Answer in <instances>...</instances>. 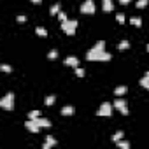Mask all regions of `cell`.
Wrapping results in <instances>:
<instances>
[{"mask_svg": "<svg viewBox=\"0 0 149 149\" xmlns=\"http://www.w3.org/2000/svg\"><path fill=\"white\" fill-rule=\"evenodd\" d=\"M47 58H49V60H56V58H58V51H56V49L49 51V53H47Z\"/></svg>", "mask_w": 149, "mask_h": 149, "instance_id": "cb8c5ba5", "label": "cell"}, {"mask_svg": "<svg viewBox=\"0 0 149 149\" xmlns=\"http://www.w3.org/2000/svg\"><path fill=\"white\" fill-rule=\"evenodd\" d=\"M16 21H18V23H25V21H26V16H18Z\"/></svg>", "mask_w": 149, "mask_h": 149, "instance_id": "f1b7e54d", "label": "cell"}, {"mask_svg": "<svg viewBox=\"0 0 149 149\" xmlns=\"http://www.w3.org/2000/svg\"><path fill=\"white\" fill-rule=\"evenodd\" d=\"M147 4H149V0H137L135 7L137 9H144V7H147Z\"/></svg>", "mask_w": 149, "mask_h": 149, "instance_id": "ac0fdd59", "label": "cell"}, {"mask_svg": "<svg viewBox=\"0 0 149 149\" xmlns=\"http://www.w3.org/2000/svg\"><path fill=\"white\" fill-rule=\"evenodd\" d=\"M33 4H42V0H32Z\"/></svg>", "mask_w": 149, "mask_h": 149, "instance_id": "4dcf8cb0", "label": "cell"}, {"mask_svg": "<svg viewBox=\"0 0 149 149\" xmlns=\"http://www.w3.org/2000/svg\"><path fill=\"white\" fill-rule=\"evenodd\" d=\"M76 76H77V77H84V68L76 67Z\"/></svg>", "mask_w": 149, "mask_h": 149, "instance_id": "4316f807", "label": "cell"}, {"mask_svg": "<svg viewBox=\"0 0 149 149\" xmlns=\"http://www.w3.org/2000/svg\"><path fill=\"white\" fill-rule=\"evenodd\" d=\"M0 70H2V72H13V67L11 65H7V63H4V65H0Z\"/></svg>", "mask_w": 149, "mask_h": 149, "instance_id": "603a6c76", "label": "cell"}, {"mask_svg": "<svg viewBox=\"0 0 149 149\" xmlns=\"http://www.w3.org/2000/svg\"><path fill=\"white\" fill-rule=\"evenodd\" d=\"M112 105H114V107H116V109H118V111H119V112L123 114V116H128V112H130V111H128L126 100H123L121 97H118V98L114 100V104H112Z\"/></svg>", "mask_w": 149, "mask_h": 149, "instance_id": "5b68a950", "label": "cell"}, {"mask_svg": "<svg viewBox=\"0 0 149 149\" xmlns=\"http://www.w3.org/2000/svg\"><path fill=\"white\" fill-rule=\"evenodd\" d=\"M0 107L4 111H13L14 109V93H7L2 100H0Z\"/></svg>", "mask_w": 149, "mask_h": 149, "instance_id": "3957f363", "label": "cell"}, {"mask_svg": "<svg viewBox=\"0 0 149 149\" xmlns=\"http://www.w3.org/2000/svg\"><path fill=\"white\" fill-rule=\"evenodd\" d=\"M58 144V140L53 137V135H46V142L42 144V149H49V147H53V146H56Z\"/></svg>", "mask_w": 149, "mask_h": 149, "instance_id": "9c48e42d", "label": "cell"}, {"mask_svg": "<svg viewBox=\"0 0 149 149\" xmlns=\"http://www.w3.org/2000/svg\"><path fill=\"white\" fill-rule=\"evenodd\" d=\"M95 11H97V7H95L93 0H84L81 4V13L83 14H95Z\"/></svg>", "mask_w": 149, "mask_h": 149, "instance_id": "8992f818", "label": "cell"}, {"mask_svg": "<svg viewBox=\"0 0 149 149\" xmlns=\"http://www.w3.org/2000/svg\"><path fill=\"white\" fill-rule=\"evenodd\" d=\"M60 9H61V4H60V2H56L54 6H51V9H49V14H51V16H58Z\"/></svg>", "mask_w": 149, "mask_h": 149, "instance_id": "4fadbf2b", "label": "cell"}, {"mask_svg": "<svg viewBox=\"0 0 149 149\" xmlns=\"http://www.w3.org/2000/svg\"><path fill=\"white\" fill-rule=\"evenodd\" d=\"M112 109H114V105H112V104H109V102H104V104L98 107V111H97V116H102V118L112 116Z\"/></svg>", "mask_w": 149, "mask_h": 149, "instance_id": "277c9868", "label": "cell"}, {"mask_svg": "<svg viewBox=\"0 0 149 149\" xmlns=\"http://www.w3.org/2000/svg\"><path fill=\"white\" fill-rule=\"evenodd\" d=\"M74 112H76V107H74V105H65V107L61 109V114H63V116H72Z\"/></svg>", "mask_w": 149, "mask_h": 149, "instance_id": "7c38bea8", "label": "cell"}, {"mask_svg": "<svg viewBox=\"0 0 149 149\" xmlns=\"http://www.w3.org/2000/svg\"><path fill=\"white\" fill-rule=\"evenodd\" d=\"M111 58H112L111 53H107V51H97L93 47L86 53V60L88 61H109Z\"/></svg>", "mask_w": 149, "mask_h": 149, "instance_id": "6da1fadb", "label": "cell"}, {"mask_svg": "<svg viewBox=\"0 0 149 149\" xmlns=\"http://www.w3.org/2000/svg\"><path fill=\"white\" fill-rule=\"evenodd\" d=\"M116 144H118L121 149H130V142H128V140H123V139H121V140H118Z\"/></svg>", "mask_w": 149, "mask_h": 149, "instance_id": "ffe728a7", "label": "cell"}, {"mask_svg": "<svg viewBox=\"0 0 149 149\" xmlns=\"http://www.w3.org/2000/svg\"><path fill=\"white\" fill-rule=\"evenodd\" d=\"M123 135H125V133H123L121 130H119V132H116V133L112 135V142H118V140H121V139H123Z\"/></svg>", "mask_w": 149, "mask_h": 149, "instance_id": "7402d4cb", "label": "cell"}, {"mask_svg": "<svg viewBox=\"0 0 149 149\" xmlns=\"http://www.w3.org/2000/svg\"><path fill=\"white\" fill-rule=\"evenodd\" d=\"M130 2H132V0H119V4H121V6H128Z\"/></svg>", "mask_w": 149, "mask_h": 149, "instance_id": "f546056e", "label": "cell"}, {"mask_svg": "<svg viewBox=\"0 0 149 149\" xmlns=\"http://www.w3.org/2000/svg\"><path fill=\"white\" fill-rule=\"evenodd\" d=\"M25 128L30 130V132H33V133H39L40 132V126H39V123L35 119H26L25 121Z\"/></svg>", "mask_w": 149, "mask_h": 149, "instance_id": "52a82bcc", "label": "cell"}, {"mask_svg": "<svg viewBox=\"0 0 149 149\" xmlns=\"http://www.w3.org/2000/svg\"><path fill=\"white\" fill-rule=\"evenodd\" d=\"M140 86L146 88V90H149V77H147V76H144V77L140 79Z\"/></svg>", "mask_w": 149, "mask_h": 149, "instance_id": "44dd1931", "label": "cell"}, {"mask_svg": "<svg viewBox=\"0 0 149 149\" xmlns=\"http://www.w3.org/2000/svg\"><path fill=\"white\" fill-rule=\"evenodd\" d=\"M126 91H128V88H126V86H118V88L114 90V95H116V97H123Z\"/></svg>", "mask_w": 149, "mask_h": 149, "instance_id": "5bb4252c", "label": "cell"}, {"mask_svg": "<svg viewBox=\"0 0 149 149\" xmlns=\"http://www.w3.org/2000/svg\"><path fill=\"white\" fill-rule=\"evenodd\" d=\"M58 19H60V21H61V23H63V21H67V14H65V13H61V11H60V13H58Z\"/></svg>", "mask_w": 149, "mask_h": 149, "instance_id": "83f0119b", "label": "cell"}, {"mask_svg": "<svg viewBox=\"0 0 149 149\" xmlns=\"http://www.w3.org/2000/svg\"><path fill=\"white\" fill-rule=\"evenodd\" d=\"M35 121L39 123V126H40V128H49V126H51V121H49V119H46V118H40V116H39V118H35Z\"/></svg>", "mask_w": 149, "mask_h": 149, "instance_id": "8fae6325", "label": "cell"}, {"mask_svg": "<svg viewBox=\"0 0 149 149\" xmlns=\"http://www.w3.org/2000/svg\"><path fill=\"white\" fill-rule=\"evenodd\" d=\"M35 33H37L39 37H47V30H46L44 26H37V28H35Z\"/></svg>", "mask_w": 149, "mask_h": 149, "instance_id": "2e32d148", "label": "cell"}, {"mask_svg": "<svg viewBox=\"0 0 149 149\" xmlns=\"http://www.w3.org/2000/svg\"><path fill=\"white\" fill-rule=\"evenodd\" d=\"M54 102H56V95H49V97H47V98L44 100V104H46L47 107H49V105H53Z\"/></svg>", "mask_w": 149, "mask_h": 149, "instance_id": "d6986e66", "label": "cell"}, {"mask_svg": "<svg viewBox=\"0 0 149 149\" xmlns=\"http://www.w3.org/2000/svg\"><path fill=\"white\" fill-rule=\"evenodd\" d=\"M146 47H147V51H149V44H147V46H146Z\"/></svg>", "mask_w": 149, "mask_h": 149, "instance_id": "d6a6232c", "label": "cell"}, {"mask_svg": "<svg viewBox=\"0 0 149 149\" xmlns=\"http://www.w3.org/2000/svg\"><path fill=\"white\" fill-rule=\"evenodd\" d=\"M63 63H65L67 67H72V68H76V67L79 65V58H77V56H67Z\"/></svg>", "mask_w": 149, "mask_h": 149, "instance_id": "ba28073f", "label": "cell"}, {"mask_svg": "<svg viewBox=\"0 0 149 149\" xmlns=\"http://www.w3.org/2000/svg\"><path fill=\"white\" fill-rule=\"evenodd\" d=\"M118 49H119V51H126V49H130V42H128V40H121V42L118 44Z\"/></svg>", "mask_w": 149, "mask_h": 149, "instance_id": "e0dca14e", "label": "cell"}, {"mask_svg": "<svg viewBox=\"0 0 149 149\" xmlns=\"http://www.w3.org/2000/svg\"><path fill=\"white\" fill-rule=\"evenodd\" d=\"M144 76H147V77H149V70H147V72H146V74H144Z\"/></svg>", "mask_w": 149, "mask_h": 149, "instance_id": "1f68e13d", "label": "cell"}, {"mask_svg": "<svg viewBox=\"0 0 149 149\" xmlns=\"http://www.w3.org/2000/svg\"><path fill=\"white\" fill-rule=\"evenodd\" d=\"M39 116H40L39 111H30V112H28V119H35V118H39Z\"/></svg>", "mask_w": 149, "mask_h": 149, "instance_id": "d4e9b609", "label": "cell"}, {"mask_svg": "<svg viewBox=\"0 0 149 149\" xmlns=\"http://www.w3.org/2000/svg\"><path fill=\"white\" fill-rule=\"evenodd\" d=\"M130 23H132L133 26H137V28H140V26H142V19H140V18H137V16L130 18Z\"/></svg>", "mask_w": 149, "mask_h": 149, "instance_id": "9a60e30c", "label": "cell"}, {"mask_svg": "<svg viewBox=\"0 0 149 149\" xmlns=\"http://www.w3.org/2000/svg\"><path fill=\"white\" fill-rule=\"evenodd\" d=\"M116 19H118V23H125V21H126V18H125L123 13H118V14H116Z\"/></svg>", "mask_w": 149, "mask_h": 149, "instance_id": "484cf974", "label": "cell"}, {"mask_svg": "<svg viewBox=\"0 0 149 149\" xmlns=\"http://www.w3.org/2000/svg\"><path fill=\"white\" fill-rule=\"evenodd\" d=\"M102 9H104V13H112V9H114L112 0H102Z\"/></svg>", "mask_w": 149, "mask_h": 149, "instance_id": "30bf717a", "label": "cell"}, {"mask_svg": "<svg viewBox=\"0 0 149 149\" xmlns=\"http://www.w3.org/2000/svg\"><path fill=\"white\" fill-rule=\"evenodd\" d=\"M61 30L67 33V35H74L76 33V30H77V21L76 19H67V21H63L61 23Z\"/></svg>", "mask_w": 149, "mask_h": 149, "instance_id": "7a4b0ae2", "label": "cell"}]
</instances>
